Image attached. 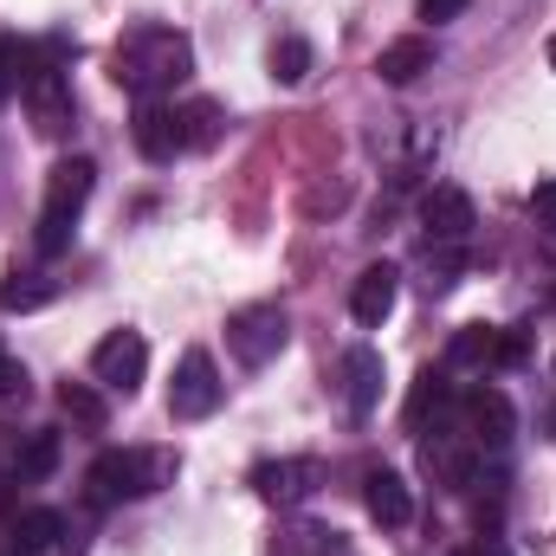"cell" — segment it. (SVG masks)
Listing matches in <instances>:
<instances>
[{
	"mask_svg": "<svg viewBox=\"0 0 556 556\" xmlns=\"http://www.w3.org/2000/svg\"><path fill=\"white\" fill-rule=\"evenodd\" d=\"M52 298H59V278L46 273H7V285H0V311H39Z\"/></svg>",
	"mask_w": 556,
	"mask_h": 556,
	"instance_id": "obj_20",
	"label": "cell"
},
{
	"mask_svg": "<svg viewBox=\"0 0 556 556\" xmlns=\"http://www.w3.org/2000/svg\"><path fill=\"white\" fill-rule=\"evenodd\" d=\"M466 273V247H427V291H446Z\"/></svg>",
	"mask_w": 556,
	"mask_h": 556,
	"instance_id": "obj_26",
	"label": "cell"
},
{
	"mask_svg": "<svg viewBox=\"0 0 556 556\" xmlns=\"http://www.w3.org/2000/svg\"><path fill=\"white\" fill-rule=\"evenodd\" d=\"M266 65H273V78H278V85H304V72H311V39H298V33L273 39Z\"/></svg>",
	"mask_w": 556,
	"mask_h": 556,
	"instance_id": "obj_25",
	"label": "cell"
},
{
	"mask_svg": "<svg viewBox=\"0 0 556 556\" xmlns=\"http://www.w3.org/2000/svg\"><path fill=\"white\" fill-rule=\"evenodd\" d=\"M142 369H149V343H142V330H111V337L91 350V382L111 389V395H137Z\"/></svg>",
	"mask_w": 556,
	"mask_h": 556,
	"instance_id": "obj_8",
	"label": "cell"
},
{
	"mask_svg": "<svg viewBox=\"0 0 556 556\" xmlns=\"http://www.w3.org/2000/svg\"><path fill=\"white\" fill-rule=\"evenodd\" d=\"M420 72H433V39H427V33L389 39V46L376 52V78H382V85H415Z\"/></svg>",
	"mask_w": 556,
	"mask_h": 556,
	"instance_id": "obj_17",
	"label": "cell"
},
{
	"mask_svg": "<svg viewBox=\"0 0 556 556\" xmlns=\"http://www.w3.org/2000/svg\"><path fill=\"white\" fill-rule=\"evenodd\" d=\"M59 538H65V518H59V511H46V505H33V511H20V518H13V544H20L26 556L52 551Z\"/></svg>",
	"mask_w": 556,
	"mask_h": 556,
	"instance_id": "obj_21",
	"label": "cell"
},
{
	"mask_svg": "<svg viewBox=\"0 0 556 556\" xmlns=\"http://www.w3.org/2000/svg\"><path fill=\"white\" fill-rule=\"evenodd\" d=\"M26 78H33V46H26V39H13V33H0V104H7V98H20V91H26Z\"/></svg>",
	"mask_w": 556,
	"mask_h": 556,
	"instance_id": "obj_23",
	"label": "cell"
},
{
	"mask_svg": "<svg viewBox=\"0 0 556 556\" xmlns=\"http://www.w3.org/2000/svg\"><path fill=\"white\" fill-rule=\"evenodd\" d=\"M453 556H511V551H505V544H498V538H479V544H472V551H453Z\"/></svg>",
	"mask_w": 556,
	"mask_h": 556,
	"instance_id": "obj_30",
	"label": "cell"
},
{
	"mask_svg": "<svg viewBox=\"0 0 556 556\" xmlns=\"http://www.w3.org/2000/svg\"><path fill=\"white\" fill-rule=\"evenodd\" d=\"M472 227H479V214H472V194H466V188H433V194L420 201V233H427V247H466Z\"/></svg>",
	"mask_w": 556,
	"mask_h": 556,
	"instance_id": "obj_11",
	"label": "cell"
},
{
	"mask_svg": "<svg viewBox=\"0 0 556 556\" xmlns=\"http://www.w3.org/2000/svg\"><path fill=\"white\" fill-rule=\"evenodd\" d=\"M531 214H538L544 227H556V175H544V181L531 188Z\"/></svg>",
	"mask_w": 556,
	"mask_h": 556,
	"instance_id": "obj_28",
	"label": "cell"
},
{
	"mask_svg": "<svg viewBox=\"0 0 556 556\" xmlns=\"http://www.w3.org/2000/svg\"><path fill=\"white\" fill-rule=\"evenodd\" d=\"M440 427H453V433H466L479 453H505L511 446V433H518V415H511V402L498 395V389H466V395H453L446 402V415H440Z\"/></svg>",
	"mask_w": 556,
	"mask_h": 556,
	"instance_id": "obj_4",
	"label": "cell"
},
{
	"mask_svg": "<svg viewBox=\"0 0 556 556\" xmlns=\"http://www.w3.org/2000/svg\"><path fill=\"white\" fill-rule=\"evenodd\" d=\"M188 72H194V39H188L181 26H162V20H137V26L117 39V52H111V78H117L137 104L175 91Z\"/></svg>",
	"mask_w": 556,
	"mask_h": 556,
	"instance_id": "obj_1",
	"label": "cell"
},
{
	"mask_svg": "<svg viewBox=\"0 0 556 556\" xmlns=\"http://www.w3.org/2000/svg\"><path fill=\"white\" fill-rule=\"evenodd\" d=\"M13 402H26V369L13 356H0V408H13Z\"/></svg>",
	"mask_w": 556,
	"mask_h": 556,
	"instance_id": "obj_27",
	"label": "cell"
},
{
	"mask_svg": "<svg viewBox=\"0 0 556 556\" xmlns=\"http://www.w3.org/2000/svg\"><path fill=\"white\" fill-rule=\"evenodd\" d=\"M0 556H26V551H20V544H13V538H7V544H0Z\"/></svg>",
	"mask_w": 556,
	"mask_h": 556,
	"instance_id": "obj_31",
	"label": "cell"
},
{
	"mask_svg": "<svg viewBox=\"0 0 556 556\" xmlns=\"http://www.w3.org/2000/svg\"><path fill=\"white\" fill-rule=\"evenodd\" d=\"M466 7H472V0H420V20H433V26H440V20H459Z\"/></svg>",
	"mask_w": 556,
	"mask_h": 556,
	"instance_id": "obj_29",
	"label": "cell"
},
{
	"mask_svg": "<svg viewBox=\"0 0 556 556\" xmlns=\"http://www.w3.org/2000/svg\"><path fill=\"white\" fill-rule=\"evenodd\" d=\"M91 188H98V162H91V155L52 162V175H46V207H39V227H33V253H39V260H59V253L72 247V227H78Z\"/></svg>",
	"mask_w": 556,
	"mask_h": 556,
	"instance_id": "obj_3",
	"label": "cell"
},
{
	"mask_svg": "<svg viewBox=\"0 0 556 556\" xmlns=\"http://www.w3.org/2000/svg\"><path fill=\"white\" fill-rule=\"evenodd\" d=\"M337 376H343V408L363 427V420L376 415V402H382V356L369 343H356V350H343V369Z\"/></svg>",
	"mask_w": 556,
	"mask_h": 556,
	"instance_id": "obj_14",
	"label": "cell"
},
{
	"mask_svg": "<svg viewBox=\"0 0 556 556\" xmlns=\"http://www.w3.org/2000/svg\"><path fill=\"white\" fill-rule=\"evenodd\" d=\"M317 485H324V466L317 459H260L253 466V492L266 505H304Z\"/></svg>",
	"mask_w": 556,
	"mask_h": 556,
	"instance_id": "obj_12",
	"label": "cell"
},
{
	"mask_svg": "<svg viewBox=\"0 0 556 556\" xmlns=\"http://www.w3.org/2000/svg\"><path fill=\"white\" fill-rule=\"evenodd\" d=\"M551 427H556V415H551Z\"/></svg>",
	"mask_w": 556,
	"mask_h": 556,
	"instance_id": "obj_34",
	"label": "cell"
},
{
	"mask_svg": "<svg viewBox=\"0 0 556 556\" xmlns=\"http://www.w3.org/2000/svg\"><path fill=\"white\" fill-rule=\"evenodd\" d=\"M446 402H453V382H446V369H420L415 395H408V427H415V433H427V415L440 420V415H446Z\"/></svg>",
	"mask_w": 556,
	"mask_h": 556,
	"instance_id": "obj_19",
	"label": "cell"
},
{
	"mask_svg": "<svg viewBox=\"0 0 556 556\" xmlns=\"http://www.w3.org/2000/svg\"><path fill=\"white\" fill-rule=\"evenodd\" d=\"M220 395H227V382H220L214 356H207V350H188V356L175 363V382H168V415L175 420H207L220 408Z\"/></svg>",
	"mask_w": 556,
	"mask_h": 556,
	"instance_id": "obj_7",
	"label": "cell"
},
{
	"mask_svg": "<svg viewBox=\"0 0 556 556\" xmlns=\"http://www.w3.org/2000/svg\"><path fill=\"white\" fill-rule=\"evenodd\" d=\"M59 415L72 427H85V433H104L111 427V402H104L98 382H59Z\"/></svg>",
	"mask_w": 556,
	"mask_h": 556,
	"instance_id": "obj_18",
	"label": "cell"
},
{
	"mask_svg": "<svg viewBox=\"0 0 556 556\" xmlns=\"http://www.w3.org/2000/svg\"><path fill=\"white\" fill-rule=\"evenodd\" d=\"M330 551H337V531L330 525H285L278 544H273V556H330Z\"/></svg>",
	"mask_w": 556,
	"mask_h": 556,
	"instance_id": "obj_24",
	"label": "cell"
},
{
	"mask_svg": "<svg viewBox=\"0 0 556 556\" xmlns=\"http://www.w3.org/2000/svg\"><path fill=\"white\" fill-rule=\"evenodd\" d=\"M363 505H369V518L389 525V531H402V525L415 518V492H408V479L389 472V466H376V472L363 479Z\"/></svg>",
	"mask_w": 556,
	"mask_h": 556,
	"instance_id": "obj_16",
	"label": "cell"
},
{
	"mask_svg": "<svg viewBox=\"0 0 556 556\" xmlns=\"http://www.w3.org/2000/svg\"><path fill=\"white\" fill-rule=\"evenodd\" d=\"M285 343H291V324H285L278 304H247V311L227 317V350H233V363H247V369H266Z\"/></svg>",
	"mask_w": 556,
	"mask_h": 556,
	"instance_id": "obj_6",
	"label": "cell"
},
{
	"mask_svg": "<svg viewBox=\"0 0 556 556\" xmlns=\"http://www.w3.org/2000/svg\"><path fill=\"white\" fill-rule=\"evenodd\" d=\"M531 356L525 330H498V324H466L446 343V369H518Z\"/></svg>",
	"mask_w": 556,
	"mask_h": 556,
	"instance_id": "obj_5",
	"label": "cell"
},
{
	"mask_svg": "<svg viewBox=\"0 0 556 556\" xmlns=\"http://www.w3.org/2000/svg\"><path fill=\"white\" fill-rule=\"evenodd\" d=\"M0 472H7V485H39V479H52V472H59V433H46V427L7 433V427H0Z\"/></svg>",
	"mask_w": 556,
	"mask_h": 556,
	"instance_id": "obj_10",
	"label": "cell"
},
{
	"mask_svg": "<svg viewBox=\"0 0 556 556\" xmlns=\"http://www.w3.org/2000/svg\"><path fill=\"white\" fill-rule=\"evenodd\" d=\"M395 298H402V273L382 260V266H363L356 285H350V317L363 324V330H382V317L395 311Z\"/></svg>",
	"mask_w": 556,
	"mask_h": 556,
	"instance_id": "obj_15",
	"label": "cell"
},
{
	"mask_svg": "<svg viewBox=\"0 0 556 556\" xmlns=\"http://www.w3.org/2000/svg\"><path fill=\"white\" fill-rule=\"evenodd\" d=\"M220 130H227V111H220L214 98L181 104V137H188V149H214V142H220Z\"/></svg>",
	"mask_w": 556,
	"mask_h": 556,
	"instance_id": "obj_22",
	"label": "cell"
},
{
	"mask_svg": "<svg viewBox=\"0 0 556 556\" xmlns=\"http://www.w3.org/2000/svg\"><path fill=\"white\" fill-rule=\"evenodd\" d=\"M20 98H26L39 137H65V130H72V78H65V65H46V59L33 52V78H26Z\"/></svg>",
	"mask_w": 556,
	"mask_h": 556,
	"instance_id": "obj_9",
	"label": "cell"
},
{
	"mask_svg": "<svg viewBox=\"0 0 556 556\" xmlns=\"http://www.w3.org/2000/svg\"><path fill=\"white\" fill-rule=\"evenodd\" d=\"M130 137H137V149L149 155V162H175V155L188 149V137H181V111H175V104H162V98H142V104H137Z\"/></svg>",
	"mask_w": 556,
	"mask_h": 556,
	"instance_id": "obj_13",
	"label": "cell"
},
{
	"mask_svg": "<svg viewBox=\"0 0 556 556\" xmlns=\"http://www.w3.org/2000/svg\"><path fill=\"white\" fill-rule=\"evenodd\" d=\"M551 311H556V298H551Z\"/></svg>",
	"mask_w": 556,
	"mask_h": 556,
	"instance_id": "obj_33",
	"label": "cell"
},
{
	"mask_svg": "<svg viewBox=\"0 0 556 556\" xmlns=\"http://www.w3.org/2000/svg\"><path fill=\"white\" fill-rule=\"evenodd\" d=\"M175 472H181V459L168 446H111L85 472V505L91 511H111L124 498H149V492L175 485Z\"/></svg>",
	"mask_w": 556,
	"mask_h": 556,
	"instance_id": "obj_2",
	"label": "cell"
},
{
	"mask_svg": "<svg viewBox=\"0 0 556 556\" xmlns=\"http://www.w3.org/2000/svg\"><path fill=\"white\" fill-rule=\"evenodd\" d=\"M544 52H551V65H556V39H551V46H544Z\"/></svg>",
	"mask_w": 556,
	"mask_h": 556,
	"instance_id": "obj_32",
	"label": "cell"
}]
</instances>
